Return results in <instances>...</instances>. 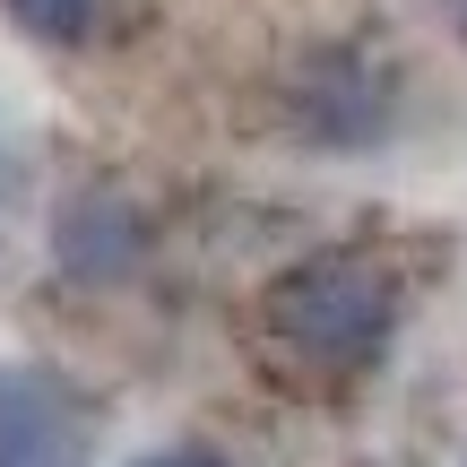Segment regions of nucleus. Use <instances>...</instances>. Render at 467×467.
I'll return each mask as SVG.
<instances>
[{"instance_id": "f257e3e1", "label": "nucleus", "mask_w": 467, "mask_h": 467, "mask_svg": "<svg viewBox=\"0 0 467 467\" xmlns=\"http://www.w3.org/2000/svg\"><path fill=\"white\" fill-rule=\"evenodd\" d=\"M407 303H399V277L355 251H320V260H295L277 285H268V337L295 355L303 372H347L381 364L389 337H399Z\"/></svg>"}, {"instance_id": "f03ea898", "label": "nucleus", "mask_w": 467, "mask_h": 467, "mask_svg": "<svg viewBox=\"0 0 467 467\" xmlns=\"http://www.w3.org/2000/svg\"><path fill=\"white\" fill-rule=\"evenodd\" d=\"M295 130L312 148H381L399 130V69L372 52H312L295 69Z\"/></svg>"}, {"instance_id": "7ed1b4c3", "label": "nucleus", "mask_w": 467, "mask_h": 467, "mask_svg": "<svg viewBox=\"0 0 467 467\" xmlns=\"http://www.w3.org/2000/svg\"><path fill=\"white\" fill-rule=\"evenodd\" d=\"M148 251H156V225H148V208L130 200V191H113V182H78L61 208H52V268H61L69 285H130L139 268H148Z\"/></svg>"}, {"instance_id": "20e7f679", "label": "nucleus", "mask_w": 467, "mask_h": 467, "mask_svg": "<svg viewBox=\"0 0 467 467\" xmlns=\"http://www.w3.org/2000/svg\"><path fill=\"white\" fill-rule=\"evenodd\" d=\"M0 467H87V407L61 372H0Z\"/></svg>"}, {"instance_id": "39448f33", "label": "nucleus", "mask_w": 467, "mask_h": 467, "mask_svg": "<svg viewBox=\"0 0 467 467\" xmlns=\"http://www.w3.org/2000/svg\"><path fill=\"white\" fill-rule=\"evenodd\" d=\"M9 17L35 35V44H78L87 17H96V0H9Z\"/></svg>"}, {"instance_id": "423d86ee", "label": "nucleus", "mask_w": 467, "mask_h": 467, "mask_svg": "<svg viewBox=\"0 0 467 467\" xmlns=\"http://www.w3.org/2000/svg\"><path fill=\"white\" fill-rule=\"evenodd\" d=\"M130 467H234L217 441H156V451H139Z\"/></svg>"}, {"instance_id": "0eeeda50", "label": "nucleus", "mask_w": 467, "mask_h": 467, "mask_svg": "<svg viewBox=\"0 0 467 467\" xmlns=\"http://www.w3.org/2000/svg\"><path fill=\"white\" fill-rule=\"evenodd\" d=\"M451 26H459V44H467V0H451Z\"/></svg>"}]
</instances>
